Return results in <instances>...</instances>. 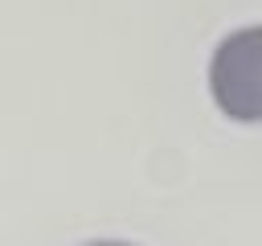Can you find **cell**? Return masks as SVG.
<instances>
[{
  "label": "cell",
  "mask_w": 262,
  "mask_h": 246,
  "mask_svg": "<svg viewBox=\"0 0 262 246\" xmlns=\"http://www.w3.org/2000/svg\"><path fill=\"white\" fill-rule=\"evenodd\" d=\"M209 90L221 115L237 123L262 119V25H246L213 49Z\"/></svg>",
  "instance_id": "1"
},
{
  "label": "cell",
  "mask_w": 262,
  "mask_h": 246,
  "mask_svg": "<svg viewBox=\"0 0 262 246\" xmlns=\"http://www.w3.org/2000/svg\"><path fill=\"white\" fill-rule=\"evenodd\" d=\"M86 246H131V242H86Z\"/></svg>",
  "instance_id": "2"
}]
</instances>
